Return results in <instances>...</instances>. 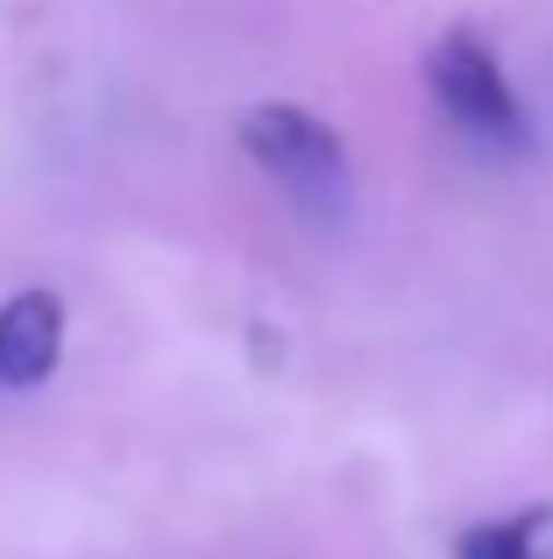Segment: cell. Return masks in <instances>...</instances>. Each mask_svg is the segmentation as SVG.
Segmentation results:
<instances>
[{
  "instance_id": "obj_1",
  "label": "cell",
  "mask_w": 553,
  "mask_h": 559,
  "mask_svg": "<svg viewBox=\"0 0 553 559\" xmlns=\"http://www.w3.org/2000/svg\"><path fill=\"white\" fill-rule=\"evenodd\" d=\"M426 85L461 135L490 142V150H526L532 142V114L518 99L511 71H504V57L483 43V28H447L426 50Z\"/></svg>"
},
{
  "instance_id": "obj_2",
  "label": "cell",
  "mask_w": 553,
  "mask_h": 559,
  "mask_svg": "<svg viewBox=\"0 0 553 559\" xmlns=\"http://www.w3.org/2000/svg\"><path fill=\"white\" fill-rule=\"evenodd\" d=\"M242 150H249L256 170H270L291 199L319 205V213H333L348 199V142L313 107H291V99L249 107L242 114Z\"/></svg>"
},
{
  "instance_id": "obj_3",
  "label": "cell",
  "mask_w": 553,
  "mask_h": 559,
  "mask_svg": "<svg viewBox=\"0 0 553 559\" xmlns=\"http://www.w3.org/2000/svg\"><path fill=\"white\" fill-rule=\"evenodd\" d=\"M64 355V298L57 290H14L0 305V390H36Z\"/></svg>"
},
{
  "instance_id": "obj_4",
  "label": "cell",
  "mask_w": 553,
  "mask_h": 559,
  "mask_svg": "<svg viewBox=\"0 0 553 559\" xmlns=\"http://www.w3.org/2000/svg\"><path fill=\"white\" fill-rule=\"evenodd\" d=\"M455 559H553V510L483 518L455 538Z\"/></svg>"
}]
</instances>
